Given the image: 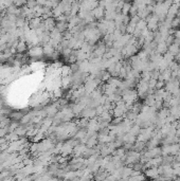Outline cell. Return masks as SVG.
Masks as SVG:
<instances>
[{
    "mask_svg": "<svg viewBox=\"0 0 180 181\" xmlns=\"http://www.w3.org/2000/svg\"><path fill=\"white\" fill-rule=\"evenodd\" d=\"M6 138H0V146L1 145H4L6 144Z\"/></svg>",
    "mask_w": 180,
    "mask_h": 181,
    "instance_id": "obj_17",
    "label": "cell"
},
{
    "mask_svg": "<svg viewBox=\"0 0 180 181\" xmlns=\"http://www.w3.org/2000/svg\"><path fill=\"white\" fill-rule=\"evenodd\" d=\"M179 53H180V51H179Z\"/></svg>",
    "mask_w": 180,
    "mask_h": 181,
    "instance_id": "obj_19",
    "label": "cell"
},
{
    "mask_svg": "<svg viewBox=\"0 0 180 181\" xmlns=\"http://www.w3.org/2000/svg\"><path fill=\"white\" fill-rule=\"evenodd\" d=\"M145 176L148 178L154 179V180H158L160 177L157 167H151V168L145 169Z\"/></svg>",
    "mask_w": 180,
    "mask_h": 181,
    "instance_id": "obj_5",
    "label": "cell"
},
{
    "mask_svg": "<svg viewBox=\"0 0 180 181\" xmlns=\"http://www.w3.org/2000/svg\"><path fill=\"white\" fill-rule=\"evenodd\" d=\"M174 61H176V63H177L178 65H180V53H178L177 55L175 56V57H174Z\"/></svg>",
    "mask_w": 180,
    "mask_h": 181,
    "instance_id": "obj_16",
    "label": "cell"
},
{
    "mask_svg": "<svg viewBox=\"0 0 180 181\" xmlns=\"http://www.w3.org/2000/svg\"><path fill=\"white\" fill-rule=\"evenodd\" d=\"M140 20H141V18H140L139 16H138V15H136V16H133V17H130V22H131V24H137Z\"/></svg>",
    "mask_w": 180,
    "mask_h": 181,
    "instance_id": "obj_15",
    "label": "cell"
},
{
    "mask_svg": "<svg viewBox=\"0 0 180 181\" xmlns=\"http://www.w3.org/2000/svg\"><path fill=\"white\" fill-rule=\"evenodd\" d=\"M175 159H176V161H178V162H180V152H178L177 155L175 156Z\"/></svg>",
    "mask_w": 180,
    "mask_h": 181,
    "instance_id": "obj_18",
    "label": "cell"
},
{
    "mask_svg": "<svg viewBox=\"0 0 180 181\" xmlns=\"http://www.w3.org/2000/svg\"><path fill=\"white\" fill-rule=\"evenodd\" d=\"M169 116H170V111H169V109H166V108L160 109V110L157 112V118H158V120H163V121H165V120H166V118L169 117Z\"/></svg>",
    "mask_w": 180,
    "mask_h": 181,
    "instance_id": "obj_6",
    "label": "cell"
},
{
    "mask_svg": "<svg viewBox=\"0 0 180 181\" xmlns=\"http://www.w3.org/2000/svg\"><path fill=\"white\" fill-rule=\"evenodd\" d=\"M165 87V83L163 81H158L157 85H156V90H160V89H164Z\"/></svg>",
    "mask_w": 180,
    "mask_h": 181,
    "instance_id": "obj_13",
    "label": "cell"
},
{
    "mask_svg": "<svg viewBox=\"0 0 180 181\" xmlns=\"http://www.w3.org/2000/svg\"><path fill=\"white\" fill-rule=\"evenodd\" d=\"M27 50H28V44L24 40H20L16 46V51L19 54H22L23 52H26Z\"/></svg>",
    "mask_w": 180,
    "mask_h": 181,
    "instance_id": "obj_7",
    "label": "cell"
},
{
    "mask_svg": "<svg viewBox=\"0 0 180 181\" xmlns=\"http://www.w3.org/2000/svg\"><path fill=\"white\" fill-rule=\"evenodd\" d=\"M180 9V2L179 1H175L173 2V4L171 6V8L167 11V14H166V19H170V20H173L174 18L177 17L178 12H179Z\"/></svg>",
    "mask_w": 180,
    "mask_h": 181,
    "instance_id": "obj_1",
    "label": "cell"
},
{
    "mask_svg": "<svg viewBox=\"0 0 180 181\" xmlns=\"http://www.w3.org/2000/svg\"><path fill=\"white\" fill-rule=\"evenodd\" d=\"M131 6H133V2H124V4H123V8H122V15H124V16L128 15Z\"/></svg>",
    "mask_w": 180,
    "mask_h": 181,
    "instance_id": "obj_10",
    "label": "cell"
},
{
    "mask_svg": "<svg viewBox=\"0 0 180 181\" xmlns=\"http://www.w3.org/2000/svg\"><path fill=\"white\" fill-rule=\"evenodd\" d=\"M29 55L30 57H33V58H39V57H41V56L44 55L43 46H33L29 50Z\"/></svg>",
    "mask_w": 180,
    "mask_h": 181,
    "instance_id": "obj_2",
    "label": "cell"
},
{
    "mask_svg": "<svg viewBox=\"0 0 180 181\" xmlns=\"http://www.w3.org/2000/svg\"><path fill=\"white\" fill-rule=\"evenodd\" d=\"M128 132H129L131 136H135V137H137V136H138V134L141 132V127L135 124V125H133V127H131L130 130H129Z\"/></svg>",
    "mask_w": 180,
    "mask_h": 181,
    "instance_id": "obj_9",
    "label": "cell"
},
{
    "mask_svg": "<svg viewBox=\"0 0 180 181\" xmlns=\"http://www.w3.org/2000/svg\"><path fill=\"white\" fill-rule=\"evenodd\" d=\"M146 28H147V24H146V21L144 20V19H141V20L137 24V26H136V29L140 30L141 32H142L144 29H146Z\"/></svg>",
    "mask_w": 180,
    "mask_h": 181,
    "instance_id": "obj_11",
    "label": "cell"
},
{
    "mask_svg": "<svg viewBox=\"0 0 180 181\" xmlns=\"http://www.w3.org/2000/svg\"><path fill=\"white\" fill-rule=\"evenodd\" d=\"M24 114L26 113H23L22 111H11L9 113V116H8V118H9L11 121H13V122L20 123Z\"/></svg>",
    "mask_w": 180,
    "mask_h": 181,
    "instance_id": "obj_4",
    "label": "cell"
},
{
    "mask_svg": "<svg viewBox=\"0 0 180 181\" xmlns=\"http://www.w3.org/2000/svg\"><path fill=\"white\" fill-rule=\"evenodd\" d=\"M123 121H124V117L121 118H113L112 121L110 122V125L112 126H119L120 124H122Z\"/></svg>",
    "mask_w": 180,
    "mask_h": 181,
    "instance_id": "obj_12",
    "label": "cell"
},
{
    "mask_svg": "<svg viewBox=\"0 0 180 181\" xmlns=\"http://www.w3.org/2000/svg\"><path fill=\"white\" fill-rule=\"evenodd\" d=\"M92 15L93 17H94V19L96 20H102V19H104L105 18V9L104 8H102V6H96V9L93 10L92 12Z\"/></svg>",
    "mask_w": 180,
    "mask_h": 181,
    "instance_id": "obj_3",
    "label": "cell"
},
{
    "mask_svg": "<svg viewBox=\"0 0 180 181\" xmlns=\"http://www.w3.org/2000/svg\"><path fill=\"white\" fill-rule=\"evenodd\" d=\"M8 134H9L8 127H3V128H0V138H4Z\"/></svg>",
    "mask_w": 180,
    "mask_h": 181,
    "instance_id": "obj_14",
    "label": "cell"
},
{
    "mask_svg": "<svg viewBox=\"0 0 180 181\" xmlns=\"http://www.w3.org/2000/svg\"><path fill=\"white\" fill-rule=\"evenodd\" d=\"M179 51H180V47L178 46V45H176V44L171 45V46L167 48V52H169L171 55L174 56V57L177 55L178 53H179Z\"/></svg>",
    "mask_w": 180,
    "mask_h": 181,
    "instance_id": "obj_8",
    "label": "cell"
}]
</instances>
